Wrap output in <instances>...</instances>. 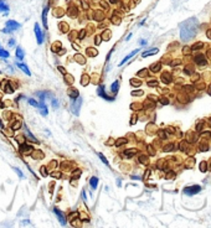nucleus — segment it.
<instances>
[{"label":"nucleus","mask_w":211,"mask_h":228,"mask_svg":"<svg viewBox=\"0 0 211 228\" xmlns=\"http://www.w3.org/2000/svg\"><path fill=\"white\" fill-rule=\"evenodd\" d=\"M199 29V23L196 18H190L187 19L185 23H182L180 26V37L184 42H187L192 40L197 34Z\"/></svg>","instance_id":"1"},{"label":"nucleus","mask_w":211,"mask_h":228,"mask_svg":"<svg viewBox=\"0 0 211 228\" xmlns=\"http://www.w3.org/2000/svg\"><path fill=\"white\" fill-rule=\"evenodd\" d=\"M20 29V24L16 23L15 20H9L6 23V26H5V29L3 30V32L5 34H9V32H13L15 30H19Z\"/></svg>","instance_id":"2"},{"label":"nucleus","mask_w":211,"mask_h":228,"mask_svg":"<svg viewBox=\"0 0 211 228\" xmlns=\"http://www.w3.org/2000/svg\"><path fill=\"white\" fill-rule=\"evenodd\" d=\"M184 193L187 195V196H192V195H195V193H199L200 191H201V186H199V185H192V186H187V187H184Z\"/></svg>","instance_id":"3"},{"label":"nucleus","mask_w":211,"mask_h":228,"mask_svg":"<svg viewBox=\"0 0 211 228\" xmlns=\"http://www.w3.org/2000/svg\"><path fill=\"white\" fill-rule=\"evenodd\" d=\"M35 34H36L37 43H38V45H42L43 41H45V36H43V32H42V30L40 29L38 24H35Z\"/></svg>","instance_id":"4"},{"label":"nucleus","mask_w":211,"mask_h":228,"mask_svg":"<svg viewBox=\"0 0 211 228\" xmlns=\"http://www.w3.org/2000/svg\"><path fill=\"white\" fill-rule=\"evenodd\" d=\"M81 103H82V98H78L73 102V104L71 105V112L73 113L75 115H78V112H80V107H81Z\"/></svg>","instance_id":"5"},{"label":"nucleus","mask_w":211,"mask_h":228,"mask_svg":"<svg viewBox=\"0 0 211 228\" xmlns=\"http://www.w3.org/2000/svg\"><path fill=\"white\" fill-rule=\"evenodd\" d=\"M194 61H195V63L199 65V66H206L207 65V61L205 58V55L202 53H197L194 56Z\"/></svg>","instance_id":"6"},{"label":"nucleus","mask_w":211,"mask_h":228,"mask_svg":"<svg viewBox=\"0 0 211 228\" xmlns=\"http://www.w3.org/2000/svg\"><path fill=\"white\" fill-rule=\"evenodd\" d=\"M53 212H55V215L57 216V218H58V222L62 226H66V218H65V216H63V213L61 212V211L58 210V208H53Z\"/></svg>","instance_id":"7"},{"label":"nucleus","mask_w":211,"mask_h":228,"mask_svg":"<svg viewBox=\"0 0 211 228\" xmlns=\"http://www.w3.org/2000/svg\"><path fill=\"white\" fill-rule=\"evenodd\" d=\"M98 96L102 97V98H104V99H107V101H113L112 97H108L107 94H106V92H104V86H99L98 87Z\"/></svg>","instance_id":"8"},{"label":"nucleus","mask_w":211,"mask_h":228,"mask_svg":"<svg viewBox=\"0 0 211 228\" xmlns=\"http://www.w3.org/2000/svg\"><path fill=\"white\" fill-rule=\"evenodd\" d=\"M18 65V67L23 71V72H25V75H27V76H31V72H30V70H29V67L25 65V63H23V62H19V63H16Z\"/></svg>","instance_id":"9"},{"label":"nucleus","mask_w":211,"mask_h":228,"mask_svg":"<svg viewBox=\"0 0 211 228\" xmlns=\"http://www.w3.org/2000/svg\"><path fill=\"white\" fill-rule=\"evenodd\" d=\"M162 81H163V83H165V85H169V83L171 82V75L169 73V72H164V73L162 75Z\"/></svg>","instance_id":"10"},{"label":"nucleus","mask_w":211,"mask_h":228,"mask_svg":"<svg viewBox=\"0 0 211 228\" xmlns=\"http://www.w3.org/2000/svg\"><path fill=\"white\" fill-rule=\"evenodd\" d=\"M0 13H4V14L9 13V5L4 0H0Z\"/></svg>","instance_id":"11"},{"label":"nucleus","mask_w":211,"mask_h":228,"mask_svg":"<svg viewBox=\"0 0 211 228\" xmlns=\"http://www.w3.org/2000/svg\"><path fill=\"white\" fill-rule=\"evenodd\" d=\"M138 52H139V50H138V48H137V50H134V51H132V52H130V53L128 55V56H127V57H124V58H123V61H122V62L119 63V66H123V65H124V63L127 62V61H128L129 58H132V57L134 56L135 53H138Z\"/></svg>","instance_id":"12"},{"label":"nucleus","mask_w":211,"mask_h":228,"mask_svg":"<svg viewBox=\"0 0 211 228\" xmlns=\"http://www.w3.org/2000/svg\"><path fill=\"white\" fill-rule=\"evenodd\" d=\"M47 13H48V6L43 9V13H42V24L45 27H47Z\"/></svg>","instance_id":"13"},{"label":"nucleus","mask_w":211,"mask_h":228,"mask_svg":"<svg viewBox=\"0 0 211 228\" xmlns=\"http://www.w3.org/2000/svg\"><path fill=\"white\" fill-rule=\"evenodd\" d=\"M155 53H158V48H152V50H148V51L143 52V55H142V56H143V57H148V56H152V55H155Z\"/></svg>","instance_id":"14"},{"label":"nucleus","mask_w":211,"mask_h":228,"mask_svg":"<svg viewBox=\"0 0 211 228\" xmlns=\"http://www.w3.org/2000/svg\"><path fill=\"white\" fill-rule=\"evenodd\" d=\"M90 185H91V187L93 188V190H94V188H97V185H98V179H97V177H91V180H90Z\"/></svg>","instance_id":"15"},{"label":"nucleus","mask_w":211,"mask_h":228,"mask_svg":"<svg viewBox=\"0 0 211 228\" xmlns=\"http://www.w3.org/2000/svg\"><path fill=\"white\" fill-rule=\"evenodd\" d=\"M16 57H18L19 60H23L24 58V50L21 48V47L16 48Z\"/></svg>","instance_id":"16"},{"label":"nucleus","mask_w":211,"mask_h":228,"mask_svg":"<svg viewBox=\"0 0 211 228\" xmlns=\"http://www.w3.org/2000/svg\"><path fill=\"white\" fill-rule=\"evenodd\" d=\"M20 150H21V151H24V154L26 155V151H29V154H31V151H32V148H31L30 145H26V144H24V145L20 148Z\"/></svg>","instance_id":"17"},{"label":"nucleus","mask_w":211,"mask_h":228,"mask_svg":"<svg viewBox=\"0 0 211 228\" xmlns=\"http://www.w3.org/2000/svg\"><path fill=\"white\" fill-rule=\"evenodd\" d=\"M202 47H204V43L202 42H195L191 46V50H192V51H196V50H201Z\"/></svg>","instance_id":"18"},{"label":"nucleus","mask_w":211,"mask_h":228,"mask_svg":"<svg viewBox=\"0 0 211 228\" xmlns=\"http://www.w3.org/2000/svg\"><path fill=\"white\" fill-rule=\"evenodd\" d=\"M24 128H25V130H26V134H27V136H29V138H30V139H31V140L34 141V143H37V139H36V138H35V136H34V135H32L31 133H30L29 128H27L26 125H24Z\"/></svg>","instance_id":"19"},{"label":"nucleus","mask_w":211,"mask_h":228,"mask_svg":"<svg viewBox=\"0 0 211 228\" xmlns=\"http://www.w3.org/2000/svg\"><path fill=\"white\" fill-rule=\"evenodd\" d=\"M135 153H137L135 149H130V150H125V151H124V155H125V158H132Z\"/></svg>","instance_id":"20"},{"label":"nucleus","mask_w":211,"mask_h":228,"mask_svg":"<svg viewBox=\"0 0 211 228\" xmlns=\"http://www.w3.org/2000/svg\"><path fill=\"white\" fill-rule=\"evenodd\" d=\"M160 68H162V65H160V63H153L152 67H150V71L152 72H159Z\"/></svg>","instance_id":"21"},{"label":"nucleus","mask_w":211,"mask_h":228,"mask_svg":"<svg viewBox=\"0 0 211 228\" xmlns=\"http://www.w3.org/2000/svg\"><path fill=\"white\" fill-rule=\"evenodd\" d=\"M118 87H119V83H118V81H115V82L113 83V85L110 86V91H112V92L115 94V93L118 92Z\"/></svg>","instance_id":"22"},{"label":"nucleus","mask_w":211,"mask_h":228,"mask_svg":"<svg viewBox=\"0 0 211 228\" xmlns=\"http://www.w3.org/2000/svg\"><path fill=\"white\" fill-rule=\"evenodd\" d=\"M0 57H3V58H8L9 57V52L5 51L1 46H0Z\"/></svg>","instance_id":"23"},{"label":"nucleus","mask_w":211,"mask_h":228,"mask_svg":"<svg viewBox=\"0 0 211 228\" xmlns=\"http://www.w3.org/2000/svg\"><path fill=\"white\" fill-rule=\"evenodd\" d=\"M130 85H132L133 87H139V86L142 85V81L135 80V78H132V80H130Z\"/></svg>","instance_id":"24"},{"label":"nucleus","mask_w":211,"mask_h":228,"mask_svg":"<svg viewBox=\"0 0 211 228\" xmlns=\"http://www.w3.org/2000/svg\"><path fill=\"white\" fill-rule=\"evenodd\" d=\"M200 171H201V172H206L207 171V163H206V161H202V163L200 164Z\"/></svg>","instance_id":"25"},{"label":"nucleus","mask_w":211,"mask_h":228,"mask_svg":"<svg viewBox=\"0 0 211 228\" xmlns=\"http://www.w3.org/2000/svg\"><path fill=\"white\" fill-rule=\"evenodd\" d=\"M98 158H99V159H101V160L103 161V164H104L106 166H109V164H108V160L106 159V156H104V155H103L102 153H98Z\"/></svg>","instance_id":"26"},{"label":"nucleus","mask_w":211,"mask_h":228,"mask_svg":"<svg viewBox=\"0 0 211 228\" xmlns=\"http://www.w3.org/2000/svg\"><path fill=\"white\" fill-rule=\"evenodd\" d=\"M200 151H207L209 150V145H207V143H201L200 144Z\"/></svg>","instance_id":"27"},{"label":"nucleus","mask_w":211,"mask_h":228,"mask_svg":"<svg viewBox=\"0 0 211 228\" xmlns=\"http://www.w3.org/2000/svg\"><path fill=\"white\" fill-rule=\"evenodd\" d=\"M124 144H127V139L125 138H122V139H118L117 141H115V145L117 146H120V145H124Z\"/></svg>","instance_id":"28"},{"label":"nucleus","mask_w":211,"mask_h":228,"mask_svg":"<svg viewBox=\"0 0 211 228\" xmlns=\"http://www.w3.org/2000/svg\"><path fill=\"white\" fill-rule=\"evenodd\" d=\"M68 93H70V97H71V98H75V99H76L77 97H78V92H77V89H72V91L70 89Z\"/></svg>","instance_id":"29"},{"label":"nucleus","mask_w":211,"mask_h":228,"mask_svg":"<svg viewBox=\"0 0 211 228\" xmlns=\"http://www.w3.org/2000/svg\"><path fill=\"white\" fill-rule=\"evenodd\" d=\"M139 77H145V76H148V70L147 68H143V70H140L139 72L137 73Z\"/></svg>","instance_id":"30"},{"label":"nucleus","mask_w":211,"mask_h":228,"mask_svg":"<svg viewBox=\"0 0 211 228\" xmlns=\"http://www.w3.org/2000/svg\"><path fill=\"white\" fill-rule=\"evenodd\" d=\"M173 149H174V144L170 143V144H168V145H165L163 150H164V151H171Z\"/></svg>","instance_id":"31"},{"label":"nucleus","mask_w":211,"mask_h":228,"mask_svg":"<svg viewBox=\"0 0 211 228\" xmlns=\"http://www.w3.org/2000/svg\"><path fill=\"white\" fill-rule=\"evenodd\" d=\"M191 47H189V46H185L184 48H182V53L184 55H191Z\"/></svg>","instance_id":"32"},{"label":"nucleus","mask_w":211,"mask_h":228,"mask_svg":"<svg viewBox=\"0 0 211 228\" xmlns=\"http://www.w3.org/2000/svg\"><path fill=\"white\" fill-rule=\"evenodd\" d=\"M186 149H187V141H181L180 143V150L181 151H185Z\"/></svg>","instance_id":"33"},{"label":"nucleus","mask_w":211,"mask_h":228,"mask_svg":"<svg viewBox=\"0 0 211 228\" xmlns=\"http://www.w3.org/2000/svg\"><path fill=\"white\" fill-rule=\"evenodd\" d=\"M184 73H186V75H192V67H191V66H187V67L184 68Z\"/></svg>","instance_id":"34"},{"label":"nucleus","mask_w":211,"mask_h":228,"mask_svg":"<svg viewBox=\"0 0 211 228\" xmlns=\"http://www.w3.org/2000/svg\"><path fill=\"white\" fill-rule=\"evenodd\" d=\"M87 53H88V56H96V55H97V51H96V50L88 48V50H87Z\"/></svg>","instance_id":"35"},{"label":"nucleus","mask_w":211,"mask_h":228,"mask_svg":"<svg viewBox=\"0 0 211 228\" xmlns=\"http://www.w3.org/2000/svg\"><path fill=\"white\" fill-rule=\"evenodd\" d=\"M29 103L32 105V107H36V108H38V103L35 101V99H31V98H30V99H29Z\"/></svg>","instance_id":"36"},{"label":"nucleus","mask_w":211,"mask_h":228,"mask_svg":"<svg viewBox=\"0 0 211 228\" xmlns=\"http://www.w3.org/2000/svg\"><path fill=\"white\" fill-rule=\"evenodd\" d=\"M130 94H132V96H134V97H138V96H142L143 91H133Z\"/></svg>","instance_id":"37"},{"label":"nucleus","mask_w":211,"mask_h":228,"mask_svg":"<svg viewBox=\"0 0 211 228\" xmlns=\"http://www.w3.org/2000/svg\"><path fill=\"white\" fill-rule=\"evenodd\" d=\"M148 86L149 87H157L158 86V81H149L148 82Z\"/></svg>","instance_id":"38"},{"label":"nucleus","mask_w":211,"mask_h":228,"mask_svg":"<svg viewBox=\"0 0 211 228\" xmlns=\"http://www.w3.org/2000/svg\"><path fill=\"white\" fill-rule=\"evenodd\" d=\"M13 88L11 87H10V85H9V83H8V85H6V87H5V92H6V93H13Z\"/></svg>","instance_id":"39"},{"label":"nucleus","mask_w":211,"mask_h":228,"mask_svg":"<svg viewBox=\"0 0 211 228\" xmlns=\"http://www.w3.org/2000/svg\"><path fill=\"white\" fill-rule=\"evenodd\" d=\"M159 136L162 138V139H166V136H168V135H166V131L160 130V131H159Z\"/></svg>","instance_id":"40"},{"label":"nucleus","mask_w":211,"mask_h":228,"mask_svg":"<svg viewBox=\"0 0 211 228\" xmlns=\"http://www.w3.org/2000/svg\"><path fill=\"white\" fill-rule=\"evenodd\" d=\"M14 170H15L16 172H18V175H19V177H21V179H24V177H25V176L23 175V172H21V171H20V170L18 169V168H14Z\"/></svg>","instance_id":"41"},{"label":"nucleus","mask_w":211,"mask_h":228,"mask_svg":"<svg viewBox=\"0 0 211 228\" xmlns=\"http://www.w3.org/2000/svg\"><path fill=\"white\" fill-rule=\"evenodd\" d=\"M180 63H181V60H175V61H173V62H171L170 65H171V66H174V67H175V66L180 65Z\"/></svg>","instance_id":"42"},{"label":"nucleus","mask_w":211,"mask_h":228,"mask_svg":"<svg viewBox=\"0 0 211 228\" xmlns=\"http://www.w3.org/2000/svg\"><path fill=\"white\" fill-rule=\"evenodd\" d=\"M139 161H140V163H143V164H147L148 163V159H147V156H140L139 158Z\"/></svg>","instance_id":"43"},{"label":"nucleus","mask_w":211,"mask_h":228,"mask_svg":"<svg viewBox=\"0 0 211 228\" xmlns=\"http://www.w3.org/2000/svg\"><path fill=\"white\" fill-rule=\"evenodd\" d=\"M195 76H192L191 77V80H192V82H196V81H199V78H200V76L197 75V73H194Z\"/></svg>","instance_id":"44"},{"label":"nucleus","mask_w":211,"mask_h":228,"mask_svg":"<svg viewBox=\"0 0 211 228\" xmlns=\"http://www.w3.org/2000/svg\"><path fill=\"white\" fill-rule=\"evenodd\" d=\"M40 171L42 172V175H43V176H47V171H46V168H45V166H42V168L40 169Z\"/></svg>","instance_id":"45"},{"label":"nucleus","mask_w":211,"mask_h":228,"mask_svg":"<svg viewBox=\"0 0 211 228\" xmlns=\"http://www.w3.org/2000/svg\"><path fill=\"white\" fill-rule=\"evenodd\" d=\"M148 151L150 153V155H154V154H155V151H154V150H153V148H152L150 145H148Z\"/></svg>","instance_id":"46"},{"label":"nucleus","mask_w":211,"mask_h":228,"mask_svg":"<svg viewBox=\"0 0 211 228\" xmlns=\"http://www.w3.org/2000/svg\"><path fill=\"white\" fill-rule=\"evenodd\" d=\"M101 40H102L101 36L97 35V36H96V45H99V42H101Z\"/></svg>","instance_id":"47"},{"label":"nucleus","mask_w":211,"mask_h":228,"mask_svg":"<svg viewBox=\"0 0 211 228\" xmlns=\"http://www.w3.org/2000/svg\"><path fill=\"white\" fill-rule=\"evenodd\" d=\"M135 121H137V115L134 114V115H133V118H132V121H130V124L133 125V124H134V123H135Z\"/></svg>","instance_id":"48"},{"label":"nucleus","mask_w":211,"mask_h":228,"mask_svg":"<svg viewBox=\"0 0 211 228\" xmlns=\"http://www.w3.org/2000/svg\"><path fill=\"white\" fill-rule=\"evenodd\" d=\"M14 43H15V40H14V38H11V40H9V46H10V47L14 46Z\"/></svg>","instance_id":"49"},{"label":"nucleus","mask_w":211,"mask_h":228,"mask_svg":"<svg viewBox=\"0 0 211 228\" xmlns=\"http://www.w3.org/2000/svg\"><path fill=\"white\" fill-rule=\"evenodd\" d=\"M202 125H204L202 123H199V124H197V126H196V130H197V131H199V130H201V128H202Z\"/></svg>","instance_id":"50"},{"label":"nucleus","mask_w":211,"mask_h":228,"mask_svg":"<svg viewBox=\"0 0 211 228\" xmlns=\"http://www.w3.org/2000/svg\"><path fill=\"white\" fill-rule=\"evenodd\" d=\"M160 102H162L163 104H168V99H165V98H162V99H160Z\"/></svg>","instance_id":"51"},{"label":"nucleus","mask_w":211,"mask_h":228,"mask_svg":"<svg viewBox=\"0 0 211 228\" xmlns=\"http://www.w3.org/2000/svg\"><path fill=\"white\" fill-rule=\"evenodd\" d=\"M206 55H207V57H209V58H211V48H210V50H207Z\"/></svg>","instance_id":"52"},{"label":"nucleus","mask_w":211,"mask_h":228,"mask_svg":"<svg viewBox=\"0 0 211 228\" xmlns=\"http://www.w3.org/2000/svg\"><path fill=\"white\" fill-rule=\"evenodd\" d=\"M85 37V31H81L80 32V38H83Z\"/></svg>","instance_id":"53"},{"label":"nucleus","mask_w":211,"mask_h":228,"mask_svg":"<svg viewBox=\"0 0 211 228\" xmlns=\"http://www.w3.org/2000/svg\"><path fill=\"white\" fill-rule=\"evenodd\" d=\"M206 35H207V37H209V38H211V29H210V30H207Z\"/></svg>","instance_id":"54"},{"label":"nucleus","mask_w":211,"mask_h":228,"mask_svg":"<svg viewBox=\"0 0 211 228\" xmlns=\"http://www.w3.org/2000/svg\"><path fill=\"white\" fill-rule=\"evenodd\" d=\"M145 43H147V40H140V45H142V46H144Z\"/></svg>","instance_id":"55"},{"label":"nucleus","mask_w":211,"mask_h":228,"mask_svg":"<svg viewBox=\"0 0 211 228\" xmlns=\"http://www.w3.org/2000/svg\"><path fill=\"white\" fill-rule=\"evenodd\" d=\"M53 176H55V177H60L61 175L58 174V172H53Z\"/></svg>","instance_id":"56"},{"label":"nucleus","mask_w":211,"mask_h":228,"mask_svg":"<svg viewBox=\"0 0 211 228\" xmlns=\"http://www.w3.org/2000/svg\"><path fill=\"white\" fill-rule=\"evenodd\" d=\"M132 179H134V180H139L140 177H139V176H132Z\"/></svg>","instance_id":"57"},{"label":"nucleus","mask_w":211,"mask_h":228,"mask_svg":"<svg viewBox=\"0 0 211 228\" xmlns=\"http://www.w3.org/2000/svg\"><path fill=\"white\" fill-rule=\"evenodd\" d=\"M209 94H210V96H211V86L209 87Z\"/></svg>","instance_id":"58"},{"label":"nucleus","mask_w":211,"mask_h":228,"mask_svg":"<svg viewBox=\"0 0 211 228\" xmlns=\"http://www.w3.org/2000/svg\"><path fill=\"white\" fill-rule=\"evenodd\" d=\"M0 126H1V128H3V121H1V120H0Z\"/></svg>","instance_id":"59"},{"label":"nucleus","mask_w":211,"mask_h":228,"mask_svg":"<svg viewBox=\"0 0 211 228\" xmlns=\"http://www.w3.org/2000/svg\"><path fill=\"white\" fill-rule=\"evenodd\" d=\"M115 1H117V0H110V3H115Z\"/></svg>","instance_id":"60"},{"label":"nucleus","mask_w":211,"mask_h":228,"mask_svg":"<svg viewBox=\"0 0 211 228\" xmlns=\"http://www.w3.org/2000/svg\"><path fill=\"white\" fill-rule=\"evenodd\" d=\"M210 121H211V119H210ZM210 125H211V124H210Z\"/></svg>","instance_id":"61"}]
</instances>
